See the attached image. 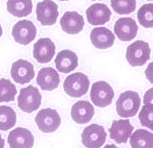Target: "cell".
Segmentation results:
<instances>
[{"instance_id":"obj_1","label":"cell","mask_w":153,"mask_h":148,"mask_svg":"<svg viewBox=\"0 0 153 148\" xmlns=\"http://www.w3.org/2000/svg\"><path fill=\"white\" fill-rule=\"evenodd\" d=\"M140 105L141 99L138 93L134 91H126L120 95L116 102V111L121 117H131L137 114Z\"/></svg>"},{"instance_id":"obj_2","label":"cell","mask_w":153,"mask_h":148,"mask_svg":"<svg viewBox=\"0 0 153 148\" xmlns=\"http://www.w3.org/2000/svg\"><path fill=\"white\" fill-rule=\"evenodd\" d=\"M151 52L147 42L137 40L127 48L126 58L132 67L143 66L150 59Z\"/></svg>"},{"instance_id":"obj_3","label":"cell","mask_w":153,"mask_h":148,"mask_svg":"<svg viewBox=\"0 0 153 148\" xmlns=\"http://www.w3.org/2000/svg\"><path fill=\"white\" fill-rule=\"evenodd\" d=\"M89 80L88 76L82 73H76L69 75L63 84L66 93L71 97H80L88 92Z\"/></svg>"},{"instance_id":"obj_4","label":"cell","mask_w":153,"mask_h":148,"mask_svg":"<svg viewBox=\"0 0 153 148\" xmlns=\"http://www.w3.org/2000/svg\"><path fill=\"white\" fill-rule=\"evenodd\" d=\"M17 100L18 106L22 111L31 113L40 106L42 96L37 88L30 85L21 90Z\"/></svg>"},{"instance_id":"obj_5","label":"cell","mask_w":153,"mask_h":148,"mask_svg":"<svg viewBox=\"0 0 153 148\" xmlns=\"http://www.w3.org/2000/svg\"><path fill=\"white\" fill-rule=\"evenodd\" d=\"M114 96V90L107 82L99 81L92 85L90 97L95 105L99 107L108 106L112 103Z\"/></svg>"},{"instance_id":"obj_6","label":"cell","mask_w":153,"mask_h":148,"mask_svg":"<svg viewBox=\"0 0 153 148\" xmlns=\"http://www.w3.org/2000/svg\"><path fill=\"white\" fill-rule=\"evenodd\" d=\"M35 121L42 132L51 133L58 129L61 119L56 110L48 108L39 111L36 117Z\"/></svg>"},{"instance_id":"obj_7","label":"cell","mask_w":153,"mask_h":148,"mask_svg":"<svg viewBox=\"0 0 153 148\" xmlns=\"http://www.w3.org/2000/svg\"><path fill=\"white\" fill-rule=\"evenodd\" d=\"M106 134L104 127L97 124L87 126L82 134V142L87 147L97 148L105 144Z\"/></svg>"},{"instance_id":"obj_8","label":"cell","mask_w":153,"mask_h":148,"mask_svg":"<svg viewBox=\"0 0 153 148\" xmlns=\"http://www.w3.org/2000/svg\"><path fill=\"white\" fill-rule=\"evenodd\" d=\"M36 32L37 30L32 21L22 20L13 26L12 35L16 42L26 46L35 39Z\"/></svg>"},{"instance_id":"obj_9","label":"cell","mask_w":153,"mask_h":148,"mask_svg":"<svg viewBox=\"0 0 153 148\" xmlns=\"http://www.w3.org/2000/svg\"><path fill=\"white\" fill-rule=\"evenodd\" d=\"M11 75L13 80L20 84L29 83L35 76L34 66L27 61L19 59L13 63Z\"/></svg>"},{"instance_id":"obj_10","label":"cell","mask_w":153,"mask_h":148,"mask_svg":"<svg viewBox=\"0 0 153 148\" xmlns=\"http://www.w3.org/2000/svg\"><path fill=\"white\" fill-rule=\"evenodd\" d=\"M37 20L42 25L49 26L55 24L59 16L58 5L51 0H44L36 6Z\"/></svg>"},{"instance_id":"obj_11","label":"cell","mask_w":153,"mask_h":148,"mask_svg":"<svg viewBox=\"0 0 153 148\" xmlns=\"http://www.w3.org/2000/svg\"><path fill=\"white\" fill-rule=\"evenodd\" d=\"M114 30L120 40L128 42L135 38L138 26L135 20L131 18H120L116 22Z\"/></svg>"},{"instance_id":"obj_12","label":"cell","mask_w":153,"mask_h":148,"mask_svg":"<svg viewBox=\"0 0 153 148\" xmlns=\"http://www.w3.org/2000/svg\"><path fill=\"white\" fill-rule=\"evenodd\" d=\"M55 53V46L50 38H41L34 45L33 55L38 63L50 62Z\"/></svg>"},{"instance_id":"obj_13","label":"cell","mask_w":153,"mask_h":148,"mask_svg":"<svg viewBox=\"0 0 153 148\" xmlns=\"http://www.w3.org/2000/svg\"><path fill=\"white\" fill-rule=\"evenodd\" d=\"M133 130L134 126L128 119L113 120L111 129H108L111 138L117 144L127 142Z\"/></svg>"},{"instance_id":"obj_14","label":"cell","mask_w":153,"mask_h":148,"mask_svg":"<svg viewBox=\"0 0 153 148\" xmlns=\"http://www.w3.org/2000/svg\"><path fill=\"white\" fill-rule=\"evenodd\" d=\"M86 16L89 24L103 25L110 21L112 15L108 7L103 3H95L86 10Z\"/></svg>"},{"instance_id":"obj_15","label":"cell","mask_w":153,"mask_h":148,"mask_svg":"<svg viewBox=\"0 0 153 148\" xmlns=\"http://www.w3.org/2000/svg\"><path fill=\"white\" fill-rule=\"evenodd\" d=\"M7 142L10 147H32L34 138L30 131L19 127L10 132Z\"/></svg>"},{"instance_id":"obj_16","label":"cell","mask_w":153,"mask_h":148,"mask_svg":"<svg viewBox=\"0 0 153 148\" xmlns=\"http://www.w3.org/2000/svg\"><path fill=\"white\" fill-rule=\"evenodd\" d=\"M63 31L69 34H76L81 32L85 22L83 16L76 11H67L60 21Z\"/></svg>"},{"instance_id":"obj_17","label":"cell","mask_w":153,"mask_h":148,"mask_svg":"<svg viewBox=\"0 0 153 148\" xmlns=\"http://www.w3.org/2000/svg\"><path fill=\"white\" fill-rule=\"evenodd\" d=\"M56 68L59 72L69 73L78 65V58L71 50L64 49L60 52L55 59Z\"/></svg>"},{"instance_id":"obj_18","label":"cell","mask_w":153,"mask_h":148,"mask_svg":"<svg viewBox=\"0 0 153 148\" xmlns=\"http://www.w3.org/2000/svg\"><path fill=\"white\" fill-rule=\"evenodd\" d=\"M92 44L101 49L111 48L114 44L115 36L109 29L105 27L94 28L90 34Z\"/></svg>"},{"instance_id":"obj_19","label":"cell","mask_w":153,"mask_h":148,"mask_svg":"<svg viewBox=\"0 0 153 148\" xmlns=\"http://www.w3.org/2000/svg\"><path fill=\"white\" fill-rule=\"evenodd\" d=\"M36 79L37 84L43 90H55L59 86L60 83L58 73L51 67L42 69L39 71Z\"/></svg>"},{"instance_id":"obj_20","label":"cell","mask_w":153,"mask_h":148,"mask_svg":"<svg viewBox=\"0 0 153 148\" xmlns=\"http://www.w3.org/2000/svg\"><path fill=\"white\" fill-rule=\"evenodd\" d=\"M94 115V108L91 104L86 101H79L72 106L71 116L78 124L89 123Z\"/></svg>"},{"instance_id":"obj_21","label":"cell","mask_w":153,"mask_h":148,"mask_svg":"<svg viewBox=\"0 0 153 148\" xmlns=\"http://www.w3.org/2000/svg\"><path fill=\"white\" fill-rule=\"evenodd\" d=\"M33 5L32 0H8L7 9L13 16L24 17L30 14Z\"/></svg>"},{"instance_id":"obj_22","label":"cell","mask_w":153,"mask_h":148,"mask_svg":"<svg viewBox=\"0 0 153 148\" xmlns=\"http://www.w3.org/2000/svg\"><path fill=\"white\" fill-rule=\"evenodd\" d=\"M132 147H153V134L145 129H138L130 136Z\"/></svg>"},{"instance_id":"obj_23","label":"cell","mask_w":153,"mask_h":148,"mask_svg":"<svg viewBox=\"0 0 153 148\" xmlns=\"http://www.w3.org/2000/svg\"><path fill=\"white\" fill-rule=\"evenodd\" d=\"M16 115L11 107L5 105L0 107V129L8 130L15 125Z\"/></svg>"},{"instance_id":"obj_24","label":"cell","mask_w":153,"mask_h":148,"mask_svg":"<svg viewBox=\"0 0 153 148\" xmlns=\"http://www.w3.org/2000/svg\"><path fill=\"white\" fill-rule=\"evenodd\" d=\"M139 24L145 28L153 27V3L142 5L137 12Z\"/></svg>"},{"instance_id":"obj_25","label":"cell","mask_w":153,"mask_h":148,"mask_svg":"<svg viewBox=\"0 0 153 148\" xmlns=\"http://www.w3.org/2000/svg\"><path fill=\"white\" fill-rule=\"evenodd\" d=\"M0 102H9L15 100V95L17 93L15 86L9 80L1 78L0 81Z\"/></svg>"},{"instance_id":"obj_26","label":"cell","mask_w":153,"mask_h":148,"mask_svg":"<svg viewBox=\"0 0 153 148\" xmlns=\"http://www.w3.org/2000/svg\"><path fill=\"white\" fill-rule=\"evenodd\" d=\"M113 10L120 15H128L136 8V0H111Z\"/></svg>"},{"instance_id":"obj_27","label":"cell","mask_w":153,"mask_h":148,"mask_svg":"<svg viewBox=\"0 0 153 148\" xmlns=\"http://www.w3.org/2000/svg\"><path fill=\"white\" fill-rule=\"evenodd\" d=\"M139 119L141 124L153 130V105L147 104L142 107Z\"/></svg>"},{"instance_id":"obj_28","label":"cell","mask_w":153,"mask_h":148,"mask_svg":"<svg viewBox=\"0 0 153 148\" xmlns=\"http://www.w3.org/2000/svg\"><path fill=\"white\" fill-rule=\"evenodd\" d=\"M143 103L145 105H147V104L153 105V88L149 89L145 93L143 98Z\"/></svg>"},{"instance_id":"obj_29","label":"cell","mask_w":153,"mask_h":148,"mask_svg":"<svg viewBox=\"0 0 153 148\" xmlns=\"http://www.w3.org/2000/svg\"><path fill=\"white\" fill-rule=\"evenodd\" d=\"M145 73L149 81L153 84V61L149 64L147 68L145 70Z\"/></svg>"},{"instance_id":"obj_30","label":"cell","mask_w":153,"mask_h":148,"mask_svg":"<svg viewBox=\"0 0 153 148\" xmlns=\"http://www.w3.org/2000/svg\"><path fill=\"white\" fill-rule=\"evenodd\" d=\"M60 1H68V0H60Z\"/></svg>"},{"instance_id":"obj_31","label":"cell","mask_w":153,"mask_h":148,"mask_svg":"<svg viewBox=\"0 0 153 148\" xmlns=\"http://www.w3.org/2000/svg\"><path fill=\"white\" fill-rule=\"evenodd\" d=\"M148 1H153V0H148Z\"/></svg>"},{"instance_id":"obj_32","label":"cell","mask_w":153,"mask_h":148,"mask_svg":"<svg viewBox=\"0 0 153 148\" xmlns=\"http://www.w3.org/2000/svg\"><path fill=\"white\" fill-rule=\"evenodd\" d=\"M93 1H95V0H93Z\"/></svg>"}]
</instances>
